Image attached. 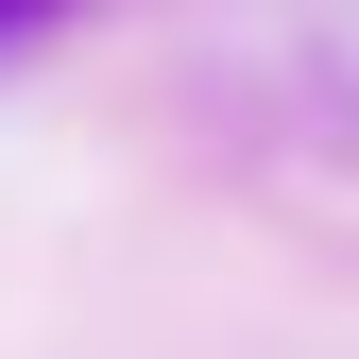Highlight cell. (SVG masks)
<instances>
[{"mask_svg": "<svg viewBox=\"0 0 359 359\" xmlns=\"http://www.w3.org/2000/svg\"><path fill=\"white\" fill-rule=\"evenodd\" d=\"M52 18H69V0H0V34H52Z\"/></svg>", "mask_w": 359, "mask_h": 359, "instance_id": "obj_1", "label": "cell"}]
</instances>
